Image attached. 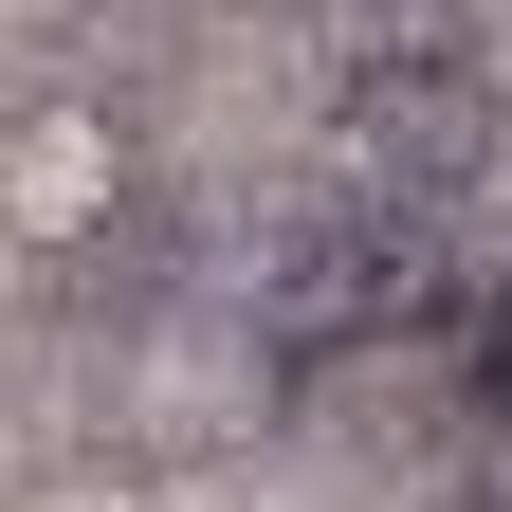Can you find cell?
Masks as SVG:
<instances>
[{
	"instance_id": "3957f363",
	"label": "cell",
	"mask_w": 512,
	"mask_h": 512,
	"mask_svg": "<svg viewBox=\"0 0 512 512\" xmlns=\"http://www.w3.org/2000/svg\"><path fill=\"white\" fill-rule=\"evenodd\" d=\"M128 403H147L165 439H238V421H275V403H293V366H275V330H256V311H220V330L183 311V330L128 348Z\"/></svg>"
},
{
	"instance_id": "8992f818",
	"label": "cell",
	"mask_w": 512,
	"mask_h": 512,
	"mask_svg": "<svg viewBox=\"0 0 512 512\" xmlns=\"http://www.w3.org/2000/svg\"><path fill=\"white\" fill-rule=\"evenodd\" d=\"M439 512H512V476H476V494H439Z\"/></svg>"
},
{
	"instance_id": "6da1fadb",
	"label": "cell",
	"mask_w": 512,
	"mask_h": 512,
	"mask_svg": "<svg viewBox=\"0 0 512 512\" xmlns=\"http://www.w3.org/2000/svg\"><path fill=\"white\" fill-rule=\"evenodd\" d=\"M348 183L366 220H439L494 183V74L476 55H366L348 74Z\"/></svg>"
},
{
	"instance_id": "5b68a950",
	"label": "cell",
	"mask_w": 512,
	"mask_h": 512,
	"mask_svg": "<svg viewBox=\"0 0 512 512\" xmlns=\"http://www.w3.org/2000/svg\"><path fill=\"white\" fill-rule=\"evenodd\" d=\"M458 366H476V403H494V421H512V293H494V311H476V348H458Z\"/></svg>"
},
{
	"instance_id": "277c9868",
	"label": "cell",
	"mask_w": 512,
	"mask_h": 512,
	"mask_svg": "<svg viewBox=\"0 0 512 512\" xmlns=\"http://www.w3.org/2000/svg\"><path fill=\"white\" fill-rule=\"evenodd\" d=\"M19 512H165V494H147V476H37Z\"/></svg>"
},
{
	"instance_id": "7a4b0ae2",
	"label": "cell",
	"mask_w": 512,
	"mask_h": 512,
	"mask_svg": "<svg viewBox=\"0 0 512 512\" xmlns=\"http://www.w3.org/2000/svg\"><path fill=\"white\" fill-rule=\"evenodd\" d=\"M128 202H147V165H128L110 92H19L0 110V238L19 256H92V238H128Z\"/></svg>"
}]
</instances>
